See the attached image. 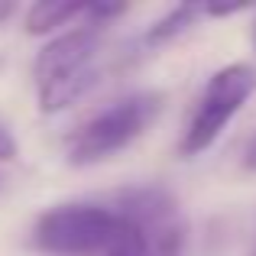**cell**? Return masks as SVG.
Masks as SVG:
<instances>
[{
  "instance_id": "3957f363",
  "label": "cell",
  "mask_w": 256,
  "mask_h": 256,
  "mask_svg": "<svg viewBox=\"0 0 256 256\" xmlns=\"http://www.w3.org/2000/svg\"><path fill=\"white\" fill-rule=\"evenodd\" d=\"M162 94L159 91H136L114 100L110 107L98 110L68 136V162L72 166H94L110 159L136 136H143L146 126L162 114Z\"/></svg>"
},
{
  "instance_id": "8992f818",
  "label": "cell",
  "mask_w": 256,
  "mask_h": 256,
  "mask_svg": "<svg viewBox=\"0 0 256 256\" xmlns=\"http://www.w3.org/2000/svg\"><path fill=\"white\" fill-rule=\"evenodd\" d=\"M84 16V4H56V0H39L26 10V32L32 36H49L58 26H68L72 20Z\"/></svg>"
},
{
  "instance_id": "ba28073f",
  "label": "cell",
  "mask_w": 256,
  "mask_h": 256,
  "mask_svg": "<svg viewBox=\"0 0 256 256\" xmlns=\"http://www.w3.org/2000/svg\"><path fill=\"white\" fill-rule=\"evenodd\" d=\"M13 156H16V143H13L10 130H6V126L0 124V162H10Z\"/></svg>"
},
{
  "instance_id": "7a4b0ae2",
  "label": "cell",
  "mask_w": 256,
  "mask_h": 256,
  "mask_svg": "<svg viewBox=\"0 0 256 256\" xmlns=\"http://www.w3.org/2000/svg\"><path fill=\"white\" fill-rule=\"evenodd\" d=\"M98 26L84 23L78 30H68L62 36L49 39L39 49L32 62V75L39 88V110L42 114H58L82 100L94 84H98Z\"/></svg>"
},
{
  "instance_id": "52a82bcc",
  "label": "cell",
  "mask_w": 256,
  "mask_h": 256,
  "mask_svg": "<svg viewBox=\"0 0 256 256\" xmlns=\"http://www.w3.org/2000/svg\"><path fill=\"white\" fill-rule=\"evenodd\" d=\"M198 16H204L201 13V6H192V4H185V6H175V10H169L162 20H156L152 23V30L146 32V42H169V39L175 36H182V32L188 30V26H194V20Z\"/></svg>"
},
{
  "instance_id": "30bf717a",
  "label": "cell",
  "mask_w": 256,
  "mask_h": 256,
  "mask_svg": "<svg viewBox=\"0 0 256 256\" xmlns=\"http://www.w3.org/2000/svg\"><path fill=\"white\" fill-rule=\"evenodd\" d=\"M10 13H13V4H0V23H4Z\"/></svg>"
},
{
  "instance_id": "8fae6325",
  "label": "cell",
  "mask_w": 256,
  "mask_h": 256,
  "mask_svg": "<svg viewBox=\"0 0 256 256\" xmlns=\"http://www.w3.org/2000/svg\"><path fill=\"white\" fill-rule=\"evenodd\" d=\"M253 49H256V23H253Z\"/></svg>"
},
{
  "instance_id": "5b68a950",
  "label": "cell",
  "mask_w": 256,
  "mask_h": 256,
  "mask_svg": "<svg viewBox=\"0 0 256 256\" xmlns=\"http://www.w3.org/2000/svg\"><path fill=\"white\" fill-rule=\"evenodd\" d=\"M114 208L140 227L146 240V256H182L185 220H182V208L169 188L162 185L126 188L117 194Z\"/></svg>"
},
{
  "instance_id": "9c48e42d",
  "label": "cell",
  "mask_w": 256,
  "mask_h": 256,
  "mask_svg": "<svg viewBox=\"0 0 256 256\" xmlns=\"http://www.w3.org/2000/svg\"><path fill=\"white\" fill-rule=\"evenodd\" d=\"M244 162H246V169H253V172H256V136L250 140V146H246V152H244Z\"/></svg>"
},
{
  "instance_id": "6da1fadb",
  "label": "cell",
  "mask_w": 256,
  "mask_h": 256,
  "mask_svg": "<svg viewBox=\"0 0 256 256\" xmlns=\"http://www.w3.org/2000/svg\"><path fill=\"white\" fill-rule=\"evenodd\" d=\"M32 240L46 256H146L140 227L104 204L49 208L39 214Z\"/></svg>"
},
{
  "instance_id": "277c9868",
  "label": "cell",
  "mask_w": 256,
  "mask_h": 256,
  "mask_svg": "<svg viewBox=\"0 0 256 256\" xmlns=\"http://www.w3.org/2000/svg\"><path fill=\"white\" fill-rule=\"evenodd\" d=\"M256 94V68L246 62L224 65L204 84L192 117H188L185 136H182V156H198L211 150L224 126L244 110V104Z\"/></svg>"
}]
</instances>
